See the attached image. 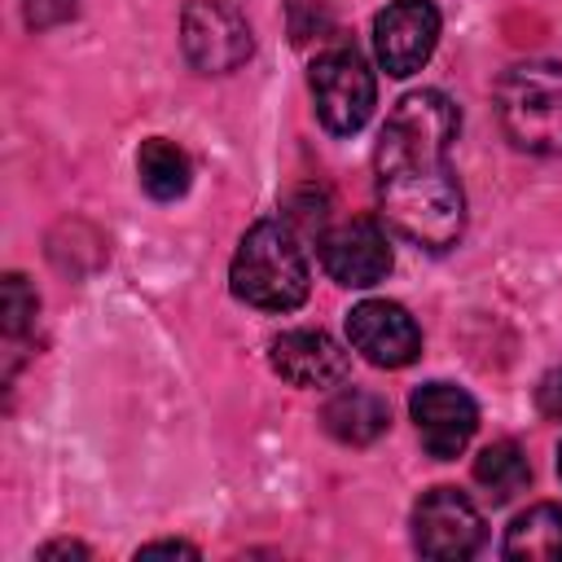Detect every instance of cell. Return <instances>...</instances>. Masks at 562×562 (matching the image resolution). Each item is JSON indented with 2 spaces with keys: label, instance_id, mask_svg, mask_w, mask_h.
<instances>
[{
  "label": "cell",
  "instance_id": "6da1fadb",
  "mask_svg": "<svg viewBox=\"0 0 562 562\" xmlns=\"http://www.w3.org/2000/svg\"><path fill=\"white\" fill-rule=\"evenodd\" d=\"M457 127V105L439 88H422L400 97L378 136L373 176L382 220L426 250H448L465 228V193L448 162Z\"/></svg>",
  "mask_w": 562,
  "mask_h": 562
},
{
  "label": "cell",
  "instance_id": "7a4b0ae2",
  "mask_svg": "<svg viewBox=\"0 0 562 562\" xmlns=\"http://www.w3.org/2000/svg\"><path fill=\"white\" fill-rule=\"evenodd\" d=\"M228 281H233V294L250 307H263V312L299 307L312 290V272H307V255L294 228L281 220L250 224L246 237L237 241Z\"/></svg>",
  "mask_w": 562,
  "mask_h": 562
},
{
  "label": "cell",
  "instance_id": "3957f363",
  "mask_svg": "<svg viewBox=\"0 0 562 562\" xmlns=\"http://www.w3.org/2000/svg\"><path fill=\"white\" fill-rule=\"evenodd\" d=\"M496 114L518 149L562 158V66L553 61L509 66L496 79Z\"/></svg>",
  "mask_w": 562,
  "mask_h": 562
},
{
  "label": "cell",
  "instance_id": "277c9868",
  "mask_svg": "<svg viewBox=\"0 0 562 562\" xmlns=\"http://www.w3.org/2000/svg\"><path fill=\"white\" fill-rule=\"evenodd\" d=\"M312 101L329 132L351 136L373 114V101H378L373 70L356 48H329L312 61Z\"/></svg>",
  "mask_w": 562,
  "mask_h": 562
},
{
  "label": "cell",
  "instance_id": "5b68a950",
  "mask_svg": "<svg viewBox=\"0 0 562 562\" xmlns=\"http://www.w3.org/2000/svg\"><path fill=\"white\" fill-rule=\"evenodd\" d=\"M180 44L202 75H228L255 48L246 13L228 0H189L180 13Z\"/></svg>",
  "mask_w": 562,
  "mask_h": 562
},
{
  "label": "cell",
  "instance_id": "8992f818",
  "mask_svg": "<svg viewBox=\"0 0 562 562\" xmlns=\"http://www.w3.org/2000/svg\"><path fill=\"white\" fill-rule=\"evenodd\" d=\"M413 544L426 558L457 562L479 553L483 544V514L457 487H430L413 509Z\"/></svg>",
  "mask_w": 562,
  "mask_h": 562
},
{
  "label": "cell",
  "instance_id": "52a82bcc",
  "mask_svg": "<svg viewBox=\"0 0 562 562\" xmlns=\"http://www.w3.org/2000/svg\"><path fill=\"white\" fill-rule=\"evenodd\" d=\"M439 44V9L430 0H391L373 18V48L386 75L408 79L430 61Z\"/></svg>",
  "mask_w": 562,
  "mask_h": 562
},
{
  "label": "cell",
  "instance_id": "ba28073f",
  "mask_svg": "<svg viewBox=\"0 0 562 562\" xmlns=\"http://www.w3.org/2000/svg\"><path fill=\"white\" fill-rule=\"evenodd\" d=\"M347 338L378 369H404V364H413L422 356L417 321L400 303H386V299L356 303L351 316H347Z\"/></svg>",
  "mask_w": 562,
  "mask_h": 562
},
{
  "label": "cell",
  "instance_id": "9c48e42d",
  "mask_svg": "<svg viewBox=\"0 0 562 562\" xmlns=\"http://www.w3.org/2000/svg\"><path fill=\"white\" fill-rule=\"evenodd\" d=\"M422 448L439 461H452L457 452H465V443L479 430V404L470 400V391L452 386V382H426L413 391L408 400Z\"/></svg>",
  "mask_w": 562,
  "mask_h": 562
},
{
  "label": "cell",
  "instance_id": "30bf717a",
  "mask_svg": "<svg viewBox=\"0 0 562 562\" xmlns=\"http://www.w3.org/2000/svg\"><path fill=\"white\" fill-rule=\"evenodd\" d=\"M321 263L338 285H378L391 272V241L378 220L356 215L321 237Z\"/></svg>",
  "mask_w": 562,
  "mask_h": 562
},
{
  "label": "cell",
  "instance_id": "8fae6325",
  "mask_svg": "<svg viewBox=\"0 0 562 562\" xmlns=\"http://www.w3.org/2000/svg\"><path fill=\"white\" fill-rule=\"evenodd\" d=\"M347 351L325 329H290L272 342V369L290 386H334L347 378Z\"/></svg>",
  "mask_w": 562,
  "mask_h": 562
},
{
  "label": "cell",
  "instance_id": "7c38bea8",
  "mask_svg": "<svg viewBox=\"0 0 562 562\" xmlns=\"http://www.w3.org/2000/svg\"><path fill=\"white\" fill-rule=\"evenodd\" d=\"M321 422H325V430H329L338 443H373V439L386 430L391 408H386L382 395H373V391H364V386H342V391H334V395L325 400Z\"/></svg>",
  "mask_w": 562,
  "mask_h": 562
},
{
  "label": "cell",
  "instance_id": "4fadbf2b",
  "mask_svg": "<svg viewBox=\"0 0 562 562\" xmlns=\"http://www.w3.org/2000/svg\"><path fill=\"white\" fill-rule=\"evenodd\" d=\"M505 558L558 562L562 558V509L558 505H531L527 514H518L505 531Z\"/></svg>",
  "mask_w": 562,
  "mask_h": 562
},
{
  "label": "cell",
  "instance_id": "5bb4252c",
  "mask_svg": "<svg viewBox=\"0 0 562 562\" xmlns=\"http://www.w3.org/2000/svg\"><path fill=\"white\" fill-rule=\"evenodd\" d=\"M136 171H140L145 193L158 198V202H176V198L189 189V176H193L184 149L171 145V140H162V136H149V140L140 145V154H136Z\"/></svg>",
  "mask_w": 562,
  "mask_h": 562
},
{
  "label": "cell",
  "instance_id": "9a60e30c",
  "mask_svg": "<svg viewBox=\"0 0 562 562\" xmlns=\"http://www.w3.org/2000/svg\"><path fill=\"white\" fill-rule=\"evenodd\" d=\"M474 479L496 505H505L531 483V465H527V457H522V448L514 439H501V443H487L474 457Z\"/></svg>",
  "mask_w": 562,
  "mask_h": 562
},
{
  "label": "cell",
  "instance_id": "2e32d148",
  "mask_svg": "<svg viewBox=\"0 0 562 562\" xmlns=\"http://www.w3.org/2000/svg\"><path fill=\"white\" fill-rule=\"evenodd\" d=\"M35 307H40V299H35V290L26 285V277L9 272V277H4V334H9V338L26 334L31 321H35Z\"/></svg>",
  "mask_w": 562,
  "mask_h": 562
},
{
  "label": "cell",
  "instance_id": "e0dca14e",
  "mask_svg": "<svg viewBox=\"0 0 562 562\" xmlns=\"http://www.w3.org/2000/svg\"><path fill=\"white\" fill-rule=\"evenodd\" d=\"M22 13L31 31H48L75 13V0H22Z\"/></svg>",
  "mask_w": 562,
  "mask_h": 562
},
{
  "label": "cell",
  "instance_id": "ac0fdd59",
  "mask_svg": "<svg viewBox=\"0 0 562 562\" xmlns=\"http://www.w3.org/2000/svg\"><path fill=\"white\" fill-rule=\"evenodd\" d=\"M536 400H540V413L544 417H558L562 422V369H549L536 386Z\"/></svg>",
  "mask_w": 562,
  "mask_h": 562
},
{
  "label": "cell",
  "instance_id": "d6986e66",
  "mask_svg": "<svg viewBox=\"0 0 562 562\" xmlns=\"http://www.w3.org/2000/svg\"><path fill=\"white\" fill-rule=\"evenodd\" d=\"M149 553H184V558H198V549L184 544V540H154V544L140 549V558H149Z\"/></svg>",
  "mask_w": 562,
  "mask_h": 562
},
{
  "label": "cell",
  "instance_id": "ffe728a7",
  "mask_svg": "<svg viewBox=\"0 0 562 562\" xmlns=\"http://www.w3.org/2000/svg\"><path fill=\"white\" fill-rule=\"evenodd\" d=\"M40 558H44V562H48V558H88V549L75 544V540H57V544H44Z\"/></svg>",
  "mask_w": 562,
  "mask_h": 562
},
{
  "label": "cell",
  "instance_id": "44dd1931",
  "mask_svg": "<svg viewBox=\"0 0 562 562\" xmlns=\"http://www.w3.org/2000/svg\"><path fill=\"white\" fill-rule=\"evenodd\" d=\"M558 474H562V448H558Z\"/></svg>",
  "mask_w": 562,
  "mask_h": 562
}]
</instances>
